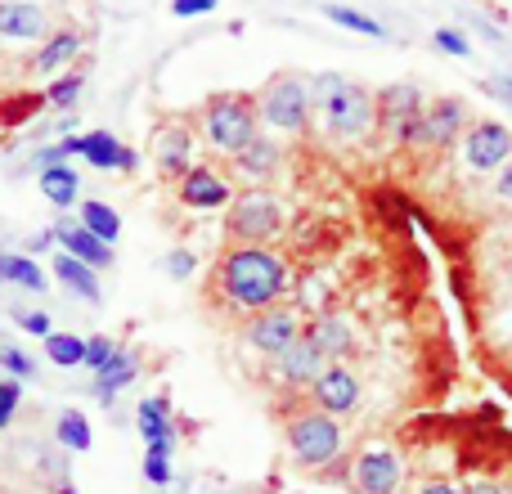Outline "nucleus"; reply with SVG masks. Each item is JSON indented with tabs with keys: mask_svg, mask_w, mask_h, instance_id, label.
<instances>
[{
	"mask_svg": "<svg viewBox=\"0 0 512 494\" xmlns=\"http://www.w3.org/2000/svg\"><path fill=\"white\" fill-rule=\"evenodd\" d=\"M212 283H216V292H221L230 306H239V310L279 306L283 292H288V261H283L274 247H265V243L230 247V252L216 261Z\"/></svg>",
	"mask_w": 512,
	"mask_h": 494,
	"instance_id": "1",
	"label": "nucleus"
},
{
	"mask_svg": "<svg viewBox=\"0 0 512 494\" xmlns=\"http://www.w3.org/2000/svg\"><path fill=\"white\" fill-rule=\"evenodd\" d=\"M310 99H315V108L324 113L333 140H364V135L378 126V104H373V95L346 77H333V72L315 77L310 81Z\"/></svg>",
	"mask_w": 512,
	"mask_h": 494,
	"instance_id": "2",
	"label": "nucleus"
},
{
	"mask_svg": "<svg viewBox=\"0 0 512 494\" xmlns=\"http://www.w3.org/2000/svg\"><path fill=\"white\" fill-rule=\"evenodd\" d=\"M198 126H203V140L212 144L216 153L234 158V153H239L243 144H248L252 135L261 131V117H256V99L243 95V90H225V95H212V99L203 104V117H198Z\"/></svg>",
	"mask_w": 512,
	"mask_h": 494,
	"instance_id": "3",
	"label": "nucleus"
},
{
	"mask_svg": "<svg viewBox=\"0 0 512 494\" xmlns=\"http://www.w3.org/2000/svg\"><path fill=\"white\" fill-rule=\"evenodd\" d=\"M283 203L265 189H243L230 198V212H225V239L234 247H252V243H270L283 234Z\"/></svg>",
	"mask_w": 512,
	"mask_h": 494,
	"instance_id": "4",
	"label": "nucleus"
},
{
	"mask_svg": "<svg viewBox=\"0 0 512 494\" xmlns=\"http://www.w3.org/2000/svg\"><path fill=\"white\" fill-rule=\"evenodd\" d=\"M283 436H288V450L301 468H324V463L337 459L342 450V427H337L333 414L324 409H301L283 423Z\"/></svg>",
	"mask_w": 512,
	"mask_h": 494,
	"instance_id": "5",
	"label": "nucleus"
},
{
	"mask_svg": "<svg viewBox=\"0 0 512 494\" xmlns=\"http://www.w3.org/2000/svg\"><path fill=\"white\" fill-rule=\"evenodd\" d=\"M256 99V117H261L265 126H274V131H306L310 122V108H315V99H310V81L292 77V72H279V77H270L261 86V95Z\"/></svg>",
	"mask_w": 512,
	"mask_h": 494,
	"instance_id": "6",
	"label": "nucleus"
},
{
	"mask_svg": "<svg viewBox=\"0 0 512 494\" xmlns=\"http://www.w3.org/2000/svg\"><path fill=\"white\" fill-rule=\"evenodd\" d=\"M378 104V122L391 131L396 144H427L423 140V99L409 81H396V86H382L373 95Z\"/></svg>",
	"mask_w": 512,
	"mask_h": 494,
	"instance_id": "7",
	"label": "nucleus"
},
{
	"mask_svg": "<svg viewBox=\"0 0 512 494\" xmlns=\"http://www.w3.org/2000/svg\"><path fill=\"white\" fill-rule=\"evenodd\" d=\"M243 337H248L252 351H261V355H270V360H279V355L301 337V319H297V310H288V306L252 310V319H248V328H243Z\"/></svg>",
	"mask_w": 512,
	"mask_h": 494,
	"instance_id": "8",
	"label": "nucleus"
},
{
	"mask_svg": "<svg viewBox=\"0 0 512 494\" xmlns=\"http://www.w3.org/2000/svg\"><path fill=\"white\" fill-rule=\"evenodd\" d=\"M459 144L472 171H499L512 158V131L504 122H472Z\"/></svg>",
	"mask_w": 512,
	"mask_h": 494,
	"instance_id": "9",
	"label": "nucleus"
},
{
	"mask_svg": "<svg viewBox=\"0 0 512 494\" xmlns=\"http://www.w3.org/2000/svg\"><path fill=\"white\" fill-rule=\"evenodd\" d=\"M194 158V126L189 122H162L153 131V162L162 180H180Z\"/></svg>",
	"mask_w": 512,
	"mask_h": 494,
	"instance_id": "10",
	"label": "nucleus"
},
{
	"mask_svg": "<svg viewBox=\"0 0 512 494\" xmlns=\"http://www.w3.org/2000/svg\"><path fill=\"white\" fill-rule=\"evenodd\" d=\"M400 459L382 445H369L360 459L351 463V486L355 494H396L400 490Z\"/></svg>",
	"mask_w": 512,
	"mask_h": 494,
	"instance_id": "11",
	"label": "nucleus"
},
{
	"mask_svg": "<svg viewBox=\"0 0 512 494\" xmlns=\"http://www.w3.org/2000/svg\"><path fill=\"white\" fill-rule=\"evenodd\" d=\"M310 400H315V409L342 418V414H351V409L360 405V378H355L346 364H328V369L310 382Z\"/></svg>",
	"mask_w": 512,
	"mask_h": 494,
	"instance_id": "12",
	"label": "nucleus"
},
{
	"mask_svg": "<svg viewBox=\"0 0 512 494\" xmlns=\"http://www.w3.org/2000/svg\"><path fill=\"white\" fill-rule=\"evenodd\" d=\"M50 36V18L36 0H0V41L32 45Z\"/></svg>",
	"mask_w": 512,
	"mask_h": 494,
	"instance_id": "13",
	"label": "nucleus"
},
{
	"mask_svg": "<svg viewBox=\"0 0 512 494\" xmlns=\"http://www.w3.org/2000/svg\"><path fill=\"white\" fill-rule=\"evenodd\" d=\"M176 194L185 207H194V212H216V207H230V185H225L221 171L212 167H189L185 176L176 180Z\"/></svg>",
	"mask_w": 512,
	"mask_h": 494,
	"instance_id": "14",
	"label": "nucleus"
},
{
	"mask_svg": "<svg viewBox=\"0 0 512 494\" xmlns=\"http://www.w3.org/2000/svg\"><path fill=\"white\" fill-rule=\"evenodd\" d=\"M81 50H86V32H77V27H59V32H50L41 45H36L32 72H41V77H59V72H68L72 63H77Z\"/></svg>",
	"mask_w": 512,
	"mask_h": 494,
	"instance_id": "15",
	"label": "nucleus"
},
{
	"mask_svg": "<svg viewBox=\"0 0 512 494\" xmlns=\"http://www.w3.org/2000/svg\"><path fill=\"white\" fill-rule=\"evenodd\" d=\"M468 131V113H463L459 99H436V104L423 108V140L432 149H445V144L463 140Z\"/></svg>",
	"mask_w": 512,
	"mask_h": 494,
	"instance_id": "16",
	"label": "nucleus"
},
{
	"mask_svg": "<svg viewBox=\"0 0 512 494\" xmlns=\"http://www.w3.org/2000/svg\"><path fill=\"white\" fill-rule=\"evenodd\" d=\"M324 369H328L324 351H319V346L310 342L306 333H301L297 342H292L288 351L279 355V373H283V382H292V387H310V382H315Z\"/></svg>",
	"mask_w": 512,
	"mask_h": 494,
	"instance_id": "17",
	"label": "nucleus"
},
{
	"mask_svg": "<svg viewBox=\"0 0 512 494\" xmlns=\"http://www.w3.org/2000/svg\"><path fill=\"white\" fill-rule=\"evenodd\" d=\"M54 234H59L63 252L77 256V261L95 265V270H108V265H113V247H108L104 239H95V234H90L81 221H59V225H54Z\"/></svg>",
	"mask_w": 512,
	"mask_h": 494,
	"instance_id": "18",
	"label": "nucleus"
},
{
	"mask_svg": "<svg viewBox=\"0 0 512 494\" xmlns=\"http://www.w3.org/2000/svg\"><path fill=\"white\" fill-rule=\"evenodd\" d=\"M279 162H283L279 140H265L261 131H256L252 140L243 144L239 153H234V167H239L243 180H270V176H279Z\"/></svg>",
	"mask_w": 512,
	"mask_h": 494,
	"instance_id": "19",
	"label": "nucleus"
},
{
	"mask_svg": "<svg viewBox=\"0 0 512 494\" xmlns=\"http://www.w3.org/2000/svg\"><path fill=\"white\" fill-rule=\"evenodd\" d=\"M301 333L310 337V342L324 351V360L328 364H337V360H346V355L355 351V333H351V324L346 319H337V315H319V319H310V328H301Z\"/></svg>",
	"mask_w": 512,
	"mask_h": 494,
	"instance_id": "20",
	"label": "nucleus"
},
{
	"mask_svg": "<svg viewBox=\"0 0 512 494\" xmlns=\"http://www.w3.org/2000/svg\"><path fill=\"white\" fill-rule=\"evenodd\" d=\"M144 445H176V427H171V400L167 396H149L135 409Z\"/></svg>",
	"mask_w": 512,
	"mask_h": 494,
	"instance_id": "21",
	"label": "nucleus"
},
{
	"mask_svg": "<svg viewBox=\"0 0 512 494\" xmlns=\"http://www.w3.org/2000/svg\"><path fill=\"white\" fill-rule=\"evenodd\" d=\"M36 185H41V198L54 207H63L68 212L72 203H77L81 194V176L72 162H54V167H41V176H36Z\"/></svg>",
	"mask_w": 512,
	"mask_h": 494,
	"instance_id": "22",
	"label": "nucleus"
},
{
	"mask_svg": "<svg viewBox=\"0 0 512 494\" xmlns=\"http://www.w3.org/2000/svg\"><path fill=\"white\" fill-rule=\"evenodd\" d=\"M135 373H140V360H135V351H126V346H117V355L104 364V369L95 373V396L104 400V405H113V396L122 387H131Z\"/></svg>",
	"mask_w": 512,
	"mask_h": 494,
	"instance_id": "23",
	"label": "nucleus"
},
{
	"mask_svg": "<svg viewBox=\"0 0 512 494\" xmlns=\"http://www.w3.org/2000/svg\"><path fill=\"white\" fill-rule=\"evenodd\" d=\"M54 279H59L63 288L72 292V297L90 301V306H95V301H99V279H95V265L77 261V256H68V252H59V256H54Z\"/></svg>",
	"mask_w": 512,
	"mask_h": 494,
	"instance_id": "24",
	"label": "nucleus"
},
{
	"mask_svg": "<svg viewBox=\"0 0 512 494\" xmlns=\"http://www.w3.org/2000/svg\"><path fill=\"white\" fill-rule=\"evenodd\" d=\"M77 144H81L77 158H86L95 171H117V167H122V149H126V144L117 140L113 131H90V135H77Z\"/></svg>",
	"mask_w": 512,
	"mask_h": 494,
	"instance_id": "25",
	"label": "nucleus"
},
{
	"mask_svg": "<svg viewBox=\"0 0 512 494\" xmlns=\"http://www.w3.org/2000/svg\"><path fill=\"white\" fill-rule=\"evenodd\" d=\"M77 221L86 225V230L95 234V239H104L108 247L122 239V216H117L108 203H99V198H86V203L77 207Z\"/></svg>",
	"mask_w": 512,
	"mask_h": 494,
	"instance_id": "26",
	"label": "nucleus"
},
{
	"mask_svg": "<svg viewBox=\"0 0 512 494\" xmlns=\"http://www.w3.org/2000/svg\"><path fill=\"white\" fill-rule=\"evenodd\" d=\"M0 283H14V288H32V292H45L50 283H45L41 265L32 261V256H18V252H0Z\"/></svg>",
	"mask_w": 512,
	"mask_h": 494,
	"instance_id": "27",
	"label": "nucleus"
},
{
	"mask_svg": "<svg viewBox=\"0 0 512 494\" xmlns=\"http://www.w3.org/2000/svg\"><path fill=\"white\" fill-rule=\"evenodd\" d=\"M54 436H59V445L68 454H86L90 445H95V436H90V423H86V414H81V409H63Z\"/></svg>",
	"mask_w": 512,
	"mask_h": 494,
	"instance_id": "28",
	"label": "nucleus"
},
{
	"mask_svg": "<svg viewBox=\"0 0 512 494\" xmlns=\"http://www.w3.org/2000/svg\"><path fill=\"white\" fill-rule=\"evenodd\" d=\"M41 342H45V360L59 364V369H77L86 360V337H77V333H50Z\"/></svg>",
	"mask_w": 512,
	"mask_h": 494,
	"instance_id": "29",
	"label": "nucleus"
},
{
	"mask_svg": "<svg viewBox=\"0 0 512 494\" xmlns=\"http://www.w3.org/2000/svg\"><path fill=\"white\" fill-rule=\"evenodd\" d=\"M324 18H333V23H337V27H346V32H360V36H387V32H382L378 18L360 14V9H351V5H324Z\"/></svg>",
	"mask_w": 512,
	"mask_h": 494,
	"instance_id": "30",
	"label": "nucleus"
},
{
	"mask_svg": "<svg viewBox=\"0 0 512 494\" xmlns=\"http://www.w3.org/2000/svg\"><path fill=\"white\" fill-rule=\"evenodd\" d=\"M81 86H86V77H81V72H59V77L50 81V90H45L41 99H45V104H50V108H59V113H63V108H72V104H77Z\"/></svg>",
	"mask_w": 512,
	"mask_h": 494,
	"instance_id": "31",
	"label": "nucleus"
},
{
	"mask_svg": "<svg viewBox=\"0 0 512 494\" xmlns=\"http://www.w3.org/2000/svg\"><path fill=\"white\" fill-rule=\"evenodd\" d=\"M171 450L176 445H149L144 450V481L149 486H171Z\"/></svg>",
	"mask_w": 512,
	"mask_h": 494,
	"instance_id": "32",
	"label": "nucleus"
},
{
	"mask_svg": "<svg viewBox=\"0 0 512 494\" xmlns=\"http://www.w3.org/2000/svg\"><path fill=\"white\" fill-rule=\"evenodd\" d=\"M18 405H23V382H18V378H0V432L14 423Z\"/></svg>",
	"mask_w": 512,
	"mask_h": 494,
	"instance_id": "33",
	"label": "nucleus"
},
{
	"mask_svg": "<svg viewBox=\"0 0 512 494\" xmlns=\"http://www.w3.org/2000/svg\"><path fill=\"white\" fill-rule=\"evenodd\" d=\"M0 369H5V378H18V382L36 378V364H32V355H23V351H18V346H5V351H0Z\"/></svg>",
	"mask_w": 512,
	"mask_h": 494,
	"instance_id": "34",
	"label": "nucleus"
},
{
	"mask_svg": "<svg viewBox=\"0 0 512 494\" xmlns=\"http://www.w3.org/2000/svg\"><path fill=\"white\" fill-rule=\"evenodd\" d=\"M113 355H117V342L99 333V337H86V360H81V364H86L90 373H99L108 360H113Z\"/></svg>",
	"mask_w": 512,
	"mask_h": 494,
	"instance_id": "35",
	"label": "nucleus"
},
{
	"mask_svg": "<svg viewBox=\"0 0 512 494\" xmlns=\"http://www.w3.org/2000/svg\"><path fill=\"white\" fill-rule=\"evenodd\" d=\"M432 41H436V50L454 54V59H468V54H472L468 36H463V32H454V27H441V32H436V36H432Z\"/></svg>",
	"mask_w": 512,
	"mask_h": 494,
	"instance_id": "36",
	"label": "nucleus"
},
{
	"mask_svg": "<svg viewBox=\"0 0 512 494\" xmlns=\"http://www.w3.org/2000/svg\"><path fill=\"white\" fill-rule=\"evenodd\" d=\"M18 328H23V333H32V337H50L54 328H50V315H45V310H18Z\"/></svg>",
	"mask_w": 512,
	"mask_h": 494,
	"instance_id": "37",
	"label": "nucleus"
},
{
	"mask_svg": "<svg viewBox=\"0 0 512 494\" xmlns=\"http://www.w3.org/2000/svg\"><path fill=\"white\" fill-rule=\"evenodd\" d=\"M216 5H221V0H171V14L176 18H203V14H212Z\"/></svg>",
	"mask_w": 512,
	"mask_h": 494,
	"instance_id": "38",
	"label": "nucleus"
},
{
	"mask_svg": "<svg viewBox=\"0 0 512 494\" xmlns=\"http://www.w3.org/2000/svg\"><path fill=\"white\" fill-rule=\"evenodd\" d=\"M162 270H167L171 279H189V274H194V256H189L185 247H180V252H171L167 261H162Z\"/></svg>",
	"mask_w": 512,
	"mask_h": 494,
	"instance_id": "39",
	"label": "nucleus"
},
{
	"mask_svg": "<svg viewBox=\"0 0 512 494\" xmlns=\"http://www.w3.org/2000/svg\"><path fill=\"white\" fill-rule=\"evenodd\" d=\"M495 194L504 198V203L512 207V158L504 162V167H499V176H495Z\"/></svg>",
	"mask_w": 512,
	"mask_h": 494,
	"instance_id": "40",
	"label": "nucleus"
},
{
	"mask_svg": "<svg viewBox=\"0 0 512 494\" xmlns=\"http://www.w3.org/2000/svg\"><path fill=\"white\" fill-rule=\"evenodd\" d=\"M54 243H59V234H54V230H41V234H36V239L27 243V247H32V252H50Z\"/></svg>",
	"mask_w": 512,
	"mask_h": 494,
	"instance_id": "41",
	"label": "nucleus"
},
{
	"mask_svg": "<svg viewBox=\"0 0 512 494\" xmlns=\"http://www.w3.org/2000/svg\"><path fill=\"white\" fill-rule=\"evenodd\" d=\"M463 494H508V490L499 486V481H477V486H468Z\"/></svg>",
	"mask_w": 512,
	"mask_h": 494,
	"instance_id": "42",
	"label": "nucleus"
},
{
	"mask_svg": "<svg viewBox=\"0 0 512 494\" xmlns=\"http://www.w3.org/2000/svg\"><path fill=\"white\" fill-rule=\"evenodd\" d=\"M418 494H463V490H454L450 481H432V486H423Z\"/></svg>",
	"mask_w": 512,
	"mask_h": 494,
	"instance_id": "43",
	"label": "nucleus"
},
{
	"mask_svg": "<svg viewBox=\"0 0 512 494\" xmlns=\"http://www.w3.org/2000/svg\"><path fill=\"white\" fill-rule=\"evenodd\" d=\"M135 167H140V153H135V149H122V167H117V171H135Z\"/></svg>",
	"mask_w": 512,
	"mask_h": 494,
	"instance_id": "44",
	"label": "nucleus"
},
{
	"mask_svg": "<svg viewBox=\"0 0 512 494\" xmlns=\"http://www.w3.org/2000/svg\"><path fill=\"white\" fill-rule=\"evenodd\" d=\"M490 90H495V95H504L508 104H512V77L508 81H490Z\"/></svg>",
	"mask_w": 512,
	"mask_h": 494,
	"instance_id": "45",
	"label": "nucleus"
},
{
	"mask_svg": "<svg viewBox=\"0 0 512 494\" xmlns=\"http://www.w3.org/2000/svg\"><path fill=\"white\" fill-rule=\"evenodd\" d=\"M59 494H77V486H72V481H59Z\"/></svg>",
	"mask_w": 512,
	"mask_h": 494,
	"instance_id": "46",
	"label": "nucleus"
}]
</instances>
